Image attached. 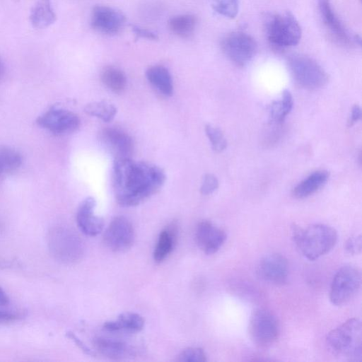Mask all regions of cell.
Listing matches in <instances>:
<instances>
[{
  "mask_svg": "<svg viewBox=\"0 0 362 362\" xmlns=\"http://www.w3.org/2000/svg\"><path fill=\"white\" fill-rule=\"evenodd\" d=\"M317 1L322 22L336 42L344 46H350L357 40L360 41L356 35L352 36L344 26L333 10L330 0Z\"/></svg>",
  "mask_w": 362,
  "mask_h": 362,
  "instance_id": "4fadbf2b",
  "label": "cell"
},
{
  "mask_svg": "<svg viewBox=\"0 0 362 362\" xmlns=\"http://www.w3.org/2000/svg\"><path fill=\"white\" fill-rule=\"evenodd\" d=\"M0 71H1V66H0Z\"/></svg>",
  "mask_w": 362,
  "mask_h": 362,
  "instance_id": "ab89813d",
  "label": "cell"
},
{
  "mask_svg": "<svg viewBox=\"0 0 362 362\" xmlns=\"http://www.w3.org/2000/svg\"><path fill=\"white\" fill-rule=\"evenodd\" d=\"M22 317L19 312L0 310V325L12 323Z\"/></svg>",
  "mask_w": 362,
  "mask_h": 362,
  "instance_id": "e575fe53",
  "label": "cell"
},
{
  "mask_svg": "<svg viewBox=\"0 0 362 362\" xmlns=\"http://www.w3.org/2000/svg\"><path fill=\"white\" fill-rule=\"evenodd\" d=\"M248 331L251 340L256 346L268 348L278 339L280 325L272 312L265 308H258L250 317Z\"/></svg>",
  "mask_w": 362,
  "mask_h": 362,
  "instance_id": "8992f818",
  "label": "cell"
},
{
  "mask_svg": "<svg viewBox=\"0 0 362 362\" xmlns=\"http://www.w3.org/2000/svg\"><path fill=\"white\" fill-rule=\"evenodd\" d=\"M101 80L104 85L115 93L122 92L127 85L124 73L119 68L108 66L101 73Z\"/></svg>",
  "mask_w": 362,
  "mask_h": 362,
  "instance_id": "cb8c5ba5",
  "label": "cell"
},
{
  "mask_svg": "<svg viewBox=\"0 0 362 362\" xmlns=\"http://www.w3.org/2000/svg\"><path fill=\"white\" fill-rule=\"evenodd\" d=\"M329 176V172L325 170L313 173L293 188V197L303 199L315 194L327 182Z\"/></svg>",
  "mask_w": 362,
  "mask_h": 362,
  "instance_id": "ffe728a7",
  "label": "cell"
},
{
  "mask_svg": "<svg viewBox=\"0 0 362 362\" xmlns=\"http://www.w3.org/2000/svg\"><path fill=\"white\" fill-rule=\"evenodd\" d=\"M361 117V110L358 105H355L352 109L350 117L348 121L349 127L353 126Z\"/></svg>",
  "mask_w": 362,
  "mask_h": 362,
  "instance_id": "8d00e7d4",
  "label": "cell"
},
{
  "mask_svg": "<svg viewBox=\"0 0 362 362\" xmlns=\"http://www.w3.org/2000/svg\"><path fill=\"white\" fill-rule=\"evenodd\" d=\"M160 167L130 158H116L112 183L117 202L124 206H136L156 193L165 183Z\"/></svg>",
  "mask_w": 362,
  "mask_h": 362,
  "instance_id": "6da1fadb",
  "label": "cell"
},
{
  "mask_svg": "<svg viewBox=\"0 0 362 362\" xmlns=\"http://www.w3.org/2000/svg\"><path fill=\"white\" fill-rule=\"evenodd\" d=\"M146 76L150 83L166 96L173 93V79L168 69L162 65H153L148 68Z\"/></svg>",
  "mask_w": 362,
  "mask_h": 362,
  "instance_id": "44dd1931",
  "label": "cell"
},
{
  "mask_svg": "<svg viewBox=\"0 0 362 362\" xmlns=\"http://www.w3.org/2000/svg\"><path fill=\"white\" fill-rule=\"evenodd\" d=\"M361 236L356 235L349 238L344 243V250L349 255H358L361 251Z\"/></svg>",
  "mask_w": 362,
  "mask_h": 362,
  "instance_id": "d6a6232c",
  "label": "cell"
},
{
  "mask_svg": "<svg viewBox=\"0 0 362 362\" xmlns=\"http://www.w3.org/2000/svg\"><path fill=\"white\" fill-rule=\"evenodd\" d=\"M30 21L37 28H45L56 21V14L49 0H38L30 13Z\"/></svg>",
  "mask_w": 362,
  "mask_h": 362,
  "instance_id": "603a6c76",
  "label": "cell"
},
{
  "mask_svg": "<svg viewBox=\"0 0 362 362\" xmlns=\"http://www.w3.org/2000/svg\"><path fill=\"white\" fill-rule=\"evenodd\" d=\"M197 24V17L193 14L186 13L170 18L168 26L175 35L182 38H189L194 34Z\"/></svg>",
  "mask_w": 362,
  "mask_h": 362,
  "instance_id": "7402d4cb",
  "label": "cell"
},
{
  "mask_svg": "<svg viewBox=\"0 0 362 362\" xmlns=\"http://www.w3.org/2000/svg\"><path fill=\"white\" fill-rule=\"evenodd\" d=\"M37 123L54 134L62 135L75 132L81 121L74 112L52 107L37 118Z\"/></svg>",
  "mask_w": 362,
  "mask_h": 362,
  "instance_id": "30bf717a",
  "label": "cell"
},
{
  "mask_svg": "<svg viewBox=\"0 0 362 362\" xmlns=\"http://www.w3.org/2000/svg\"><path fill=\"white\" fill-rule=\"evenodd\" d=\"M9 303V298L6 293L0 286V306H5Z\"/></svg>",
  "mask_w": 362,
  "mask_h": 362,
  "instance_id": "74e56055",
  "label": "cell"
},
{
  "mask_svg": "<svg viewBox=\"0 0 362 362\" xmlns=\"http://www.w3.org/2000/svg\"><path fill=\"white\" fill-rule=\"evenodd\" d=\"M95 205L94 198L87 197L81 203L77 211V225L86 235L95 236L100 233L104 228L103 218L94 214Z\"/></svg>",
  "mask_w": 362,
  "mask_h": 362,
  "instance_id": "2e32d148",
  "label": "cell"
},
{
  "mask_svg": "<svg viewBox=\"0 0 362 362\" xmlns=\"http://www.w3.org/2000/svg\"><path fill=\"white\" fill-rule=\"evenodd\" d=\"M177 361L182 362H204L206 355L200 347H189L183 350L177 356Z\"/></svg>",
  "mask_w": 362,
  "mask_h": 362,
  "instance_id": "4dcf8cb0",
  "label": "cell"
},
{
  "mask_svg": "<svg viewBox=\"0 0 362 362\" xmlns=\"http://www.w3.org/2000/svg\"><path fill=\"white\" fill-rule=\"evenodd\" d=\"M21 154L11 147L0 146V168L4 172H11L20 167Z\"/></svg>",
  "mask_w": 362,
  "mask_h": 362,
  "instance_id": "83f0119b",
  "label": "cell"
},
{
  "mask_svg": "<svg viewBox=\"0 0 362 362\" xmlns=\"http://www.w3.org/2000/svg\"><path fill=\"white\" fill-rule=\"evenodd\" d=\"M226 232L209 221H203L197 225L195 239L199 247L206 255L216 253L226 240Z\"/></svg>",
  "mask_w": 362,
  "mask_h": 362,
  "instance_id": "9a60e30c",
  "label": "cell"
},
{
  "mask_svg": "<svg viewBox=\"0 0 362 362\" xmlns=\"http://www.w3.org/2000/svg\"><path fill=\"white\" fill-rule=\"evenodd\" d=\"M205 132L214 151L220 153L226 149L227 141L219 128L206 124Z\"/></svg>",
  "mask_w": 362,
  "mask_h": 362,
  "instance_id": "f546056e",
  "label": "cell"
},
{
  "mask_svg": "<svg viewBox=\"0 0 362 362\" xmlns=\"http://www.w3.org/2000/svg\"><path fill=\"white\" fill-rule=\"evenodd\" d=\"M2 173H3V171H2L1 168H0V175H1V174Z\"/></svg>",
  "mask_w": 362,
  "mask_h": 362,
  "instance_id": "f35d334b",
  "label": "cell"
},
{
  "mask_svg": "<svg viewBox=\"0 0 362 362\" xmlns=\"http://www.w3.org/2000/svg\"><path fill=\"white\" fill-rule=\"evenodd\" d=\"M102 139L116 154L117 158H130L134 151V143L126 132L108 127L101 132Z\"/></svg>",
  "mask_w": 362,
  "mask_h": 362,
  "instance_id": "ac0fdd59",
  "label": "cell"
},
{
  "mask_svg": "<svg viewBox=\"0 0 362 362\" xmlns=\"http://www.w3.org/2000/svg\"><path fill=\"white\" fill-rule=\"evenodd\" d=\"M131 28L136 39L143 38L149 40H157L158 39V35L150 30L135 25H132Z\"/></svg>",
  "mask_w": 362,
  "mask_h": 362,
  "instance_id": "836d02e7",
  "label": "cell"
},
{
  "mask_svg": "<svg viewBox=\"0 0 362 362\" xmlns=\"http://www.w3.org/2000/svg\"><path fill=\"white\" fill-rule=\"evenodd\" d=\"M293 105L291 93L288 90L282 93L281 100L274 102L270 109L269 117L272 122L280 124L290 113Z\"/></svg>",
  "mask_w": 362,
  "mask_h": 362,
  "instance_id": "484cf974",
  "label": "cell"
},
{
  "mask_svg": "<svg viewBox=\"0 0 362 362\" xmlns=\"http://www.w3.org/2000/svg\"><path fill=\"white\" fill-rule=\"evenodd\" d=\"M86 114L100 119L103 122H111L115 117L117 110L111 103L107 101L91 102L84 107Z\"/></svg>",
  "mask_w": 362,
  "mask_h": 362,
  "instance_id": "4316f807",
  "label": "cell"
},
{
  "mask_svg": "<svg viewBox=\"0 0 362 362\" xmlns=\"http://www.w3.org/2000/svg\"><path fill=\"white\" fill-rule=\"evenodd\" d=\"M47 244L52 255L62 262H74L81 255V246L78 237L64 228L51 229L47 236Z\"/></svg>",
  "mask_w": 362,
  "mask_h": 362,
  "instance_id": "9c48e42d",
  "label": "cell"
},
{
  "mask_svg": "<svg viewBox=\"0 0 362 362\" xmlns=\"http://www.w3.org/2000/svg\"><path fill=\"white\" fill-rule=\"evenodd\" d=\"M173 229V228H168L160 233L153 255L156 262H162L172 252L175 238Z\"/></svg>",
  "mask_w": 362,
  "mask_h": 362,
  "instance_id": "d4e9b609",
  "label": "cell"
},
{
  "mask_svg": "<svg viewBox=\"0 0 362 362\" xmlns=\"http://www.w3.org/2000/svg\"><path fill=\"white\" fill-rule=\"evenodd\" d=\"M361 283L359 269L354 266L341 267L332 281L329 300L333 305H341L348 303L358 292Z\"/></svg>",
  "mask_w": 362,
  "mask_h": 362,
  "instance_id": "52a82bcc",
  "label": "cell"
},
{
  "mask_svg": "<svg viewBox=\"0 0 362 362\" xmlns=\"http://www.w3.org/2000/svg\"><path fill=\"white\" fill-rule=\"evenodd\" d=\"M257 274L264 281L283 285L288 279V263L286 258L278 253L262 257L257 267Z\"/></svg>",
  "mask_w": 362,
  "mask_h": 362,
  "instance_id": "5bb4252c",
  "label": "cell"
},
{
  "mask_svg": "<svg viewBox=\"0 0 362 362\" xmlns=\"http://www.w3.org/2000/svg\"><path fill=\"white\" fill-rule=\"evenodd\" d=\"M218 187V180L212 174H206L200 187V192L204 195L212 194Z\"/></svg>",
  "mask_w": 362,
  "mask_h": 362,
  "instance_id": "1f68e13d",
  "label": "cell"
},
{
  "mask_svg": "<svg viewBox=\"0 0 362 362\" xmlns=\"http://www.w3.org/2000/svg\"><path fill=\"white\" fill-rule=\"evenodd\" d=\"M291 235L302 255L311 261L331 251L338 238L334 228L322 223L312 224L306 228L293 224Z\"/></svg>",
  "mask_w": 362,
  "mask_h": 362,
  "instance_id": "7a4b0ae2",
  "label": "cell"
},
{
  "mask_svg": "<svg viewBox=\"0 0 362 362\" xmlns=\"http://www.w3.org/2000/svg\"><path fill=\"white\" fill-rule=\"evenodd\" d=\"M211 6L218 14L232 19L238 13L239 0H213Z\"/></svg>",
  "mask_w": 362,
  "mask_h": 362,
  "instance_id": "f1b7e54d",
  "label": "cell"
},
{
  "mask_svg": "<svg viewBox=\"0 0 362 362\" xmlns=\"http://www.w3.org/2000/svg\"><path fill=\"white\" fill-rule=\"evenodd\" d=\"M66 337L71 339L74 344L86 354L94 356L95 354L71 331L66 332Z\"/></svg>",
  "mask_w": 362,
  "mask_h": 362,
  "instance_id": "d590c367",
  "label": "cell"
},
{
  "mask_svg": "<svg viewBox=\"0 0 362 362\" xmlns=\"http://www.w3.org/2000/svg\"><path fill=\"white\" fill-rule=\"evenodd\" d=\"M126 22L124 15L117 9L105 6L95 5L90 13V25L96 32L107 35L118 34Z\"/></svg>",
  "mask_w": 362,
  "mask_h": 362,
  "instance_id": "7c38bea8",
  "label": "cell"
},
{
  "mask_svg": "<svg viewBox=\"0 0 362 362\" xmlns=\"http://www.w3.org/2000/svg\"><path fill=\"white\" fill-rule=\"evenodd\" d=\"M326 344L334 354L350 361H361L362 359L361 320L353 317L331 330L326 337Z\"/></svg>",
  "mask_w": 362,
  "mask_h": 362,
  "instance_id": "3957f363",
  "label": "cell"
},
{
  "mask_svg": "<svg viewBox=\"0 0 362 362\" xmlns=\"http://www.w3.org/2000/svg\"><path fill=\"white\" fill-rule=\"evenodd\" d=\"M134 240V229L130 221L123 216L114 218L104 234L106 246L114 252L129 249Z\"/></svg>",
  "mask_w": 362,
  "mask_h": 362,
  "instance_id": "8fae6325",
  "label": "cell"
},
{
  "mask_svg": "<svg viewBox=\"0 0 362 362\" xmlns=\"http://www.w3.org/2000/svg\"><path fill=\"white\" fill-rule=\"evenodd\" d=\"M93 346L101 355L114 360L127 358L135 353L134 348L124 341L110 337L95 338Z\"/></svg>",
  "mask_w": 362,
  "mask_h": 362,
  "instance_id": "e0dca14e",
  "label": "cell"
},
{
  "mask_svg": "<svg viewBox=\"0 0 362 362\" xmlns=\"http://www.w3.org/2000/svg\"><path fill=\"white\" fill-rule=\"evenodd\" d=\"M144 319L139 314L127 312L120 314L115 320L105 322L103 328L110 332H127L134 333L140 332L144 328Z\"/></svg>",
  "mask_w": 362,
  "mask_h": 362,
  "instance_id": "d6986e66",
  "label": "cell"
},
{
  "mask_svg": "<svg viewBox=\"0 0 362 362\" xmlns=\"http://www.w3.org/2000/svg\"><path fill=\"white\" fill-rule=\"evenodd\" d=\"M221 47L225 55L238 66H244L248 64L257 51L255 40L242 31H235L226 35L221 41Z\"/></svg>",
  "mask_w": 362,
  "mask_h": 362,
  "instance_id": "ba28073f",
  "label": "cell"
},
{
  "mask_svg": "<svg viewBox=\"0 0 362 362\" xmlns=\"http://www.w3.org/2000/svg\"><path fill=\"white\" fill-rule=\"evenodd\" d=\"M266 33L269 42L278 49L290 47L298 44L302 31L296 17L290 11L276 13L266 23Z\"/></svg>",
  "mask_w": 362,
  "mask_h": 362,
  "instance_id": "277c9868",
  "label": "cell"
},
{
  "mask_svg": "<svg viewBox=\"0 0 362 362\" xmlns=\"http://www.w3.org/2000/svg\"><path fill=\"white\" fill-rule=\"evenodd\" d=\"M288 68L295 81L301 87L315 90L321 88L328 81L324 69L312 58L296 54L289 57Z\"/></svg>",
  "mask_w": 362,
  "mask_h": 362,
  "instance_id": "5b68a950",
  "label": "cell"
}]
</instances>
